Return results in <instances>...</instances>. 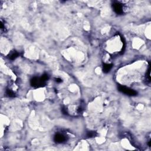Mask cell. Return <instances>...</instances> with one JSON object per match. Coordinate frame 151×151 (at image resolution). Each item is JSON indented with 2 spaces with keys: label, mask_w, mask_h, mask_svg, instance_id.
<instances>
[{
  "label": "cell",
  "mask_w": 151,
  "mask_h": 151,
  "mask_svg": "<svg viewBox=\"0 0 151 151\" xmlns=\"http://www.w3.org/2000/svg\"><path fill=\"white\" fill-rule=\"evenodd\" d=\"M48 76L47 74L42 75L40 77H34L31 80V85L35 87H43L46 84V82L48 80Z\"/></svg>",
  "instance_id": "6da1fadb"
},
{
  "label": "cell",
  "mask_w": 151,
  "mask_h": 151,
  "mask_svg": "<svg viewBox=\"0 0 151 151\" xmlns=\"http://www.w3.org/2000/svg\"><path fill=\"white\" fill-rule=\"evenodd\" d=\"M119 91H120V92L123 93L125 94V95H128V96H136L137 95V92H135L134 90L132 89H130L129 87H126L124 86L120 85L118 87Z\"/></svg>",
  "instance_id": "7a4b0ae2"
},
{
  "label": "cell",
  "mask_w": 151,
  "mask_h": 151,
  "mask_svg": "<svg viewBox=\"0 0 151 151\" xmlns=\"http://www.w3.org/2000/svg\"><path fill=\"white\" fill-rule=\"evenodd\" d=\"M113 8L115 13L117 14H122L124 13V6L119 2H115L113 4Z\"/></svg>",
  "instance_id": "3957f363"
},
{
  "label": "cell",
  "mask_w": 151,
  "mask_h": 151,
  "mask_svg": "<svg viewBox=\"0 0 151 151\" xmlns=\"http://www.w3.org/2000/svg\"><path fill=\"white\" fill-rule=\"evenodd\" d=\"M54 140L55 142L61 144V143L64 142L66 140V137L62 133H57L54 136Z\"/></svg>",
  "instance_id": "277c9868"
},
{
  "label": "cell",
  "mask_w": 151,
  "mask_h": 151,
  "mask_svg": "<svg viewBox=\"0 0 151 151\" xmlns=\"http://www.w3.org/2000/svg\"><path fill=\"white\" fill-rule=\"evenodd\" d=\"M113 64H104L103 66V71L104 73H109L112 69Z\"/></svg>",
  "instance_id": "5b68a950"
},
{
  "label": "cell",
  "mask_w": 151,
  "mask_h": 151,
  "mask_svg": "<svg viewBox=\"0 0 151 151\" xmlns=\"http://www.w3.org/2000/svg\"><path fill=\"white\" fill-rule=\"evenodd\" d=\"M19 55V53L16 51H13L10 53L8 55V58L10 60H15Z\"/></svg>",
  "instance_id": "8992f818"
},
{
  "label": "cell",
  "mask_w": 151,
  "mask_h": 151,
  "mask_svg": "<svg viewBox=\"0 0 151 151\" xmlns=\"http://www.w3.org/2000/svg\"><path fill=\"white\" fill-rule=\"evenodd\" d=\"M6 95L10 97H13L15 96V93L11 89H7L6 90Z\"/></svg>",
  "instance_id": "52a82bcc"
},
{
  "label": "cell",
  "mask_w": 151,
  "mask_h": 151,
  "mask_svg": "<svg viewBox=\"0 0 151 151\" xmlns=\"http://www.w3.org/2000/svg\"><path fill=\"white\" fill-rule=\"evenodd\" d=\"M96 133L95 132H89L87 133V137H92L96 136Z\"/></svg>",
  "instance_id": "ba28073f"
},
{
  "label": "cell",
  "mask_w": 151,
  "mask_h": 151,
  "mask_svg": "<svg viewBox=\"0 0 151 151\" xmlns=\"http://www.w3.org/2000/svg\"><path fill=\"white\" fill-rule=\"evenodd\" d=\"M55 82H56L57 83H61V82H62V80L60 78H56V79H55Z\"/></svg>",
  "instance_id": "9c48e42d"
}]
</instances>
